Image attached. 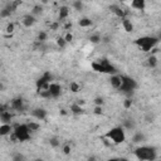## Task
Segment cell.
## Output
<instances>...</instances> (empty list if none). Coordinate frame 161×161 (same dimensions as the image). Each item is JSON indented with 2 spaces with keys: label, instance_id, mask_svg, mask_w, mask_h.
Instances as JSON below:
<instances>
[{
  "label": "cell",
  "instance_id": "2e32d148",
  "mask_svg": "<svg viewBox=\"0 0 161 161\" xmlns=\"http://www.w3.org/2000/svg\"><path fill=\"white\" fill-rule=\"evenodd\" d=\"M131 6L136 10H144L146 6V0H132Z\"/></svg>",
  "mask_w": 161,
  "mask_h": 161
},
{
  "label": "cell",
  "instance_id": "d6986e66",
  "mask_svg": "<svg viewBox=\"0 0 161 161\" xmlns=\"http://www.w3.org/2000/svg\"><path fill=\"white\" fill-rule=\"evenodd\" d=\"M78 25L82 27V28H88L92 25V20L90 18H81L78 20Z\"/></svg>",
  "mask_w": 161,
  "mask_h": 161
},
{
  "label": "cell",
  "instance_id": "5b68a950",
  "mask_svg": "<svg viewBox=\"0 0 161 161\" xmlns=\"http://www.w3.org/2000/svg\"><path fill=\"white\" fill-rule=\"evenodd\" d=\"M121 78H122V84L120 87V91L130 97L134 93V91L137 88V82L134 78L127 77V76H121Z\"/></svg>",
  "mask_w": 161,
  "mask_h": 161
},
{
  "label": "cell",
  "instance_id": "7c38bea8",
  "mask_svg": "<svg viewBox=\"0 0 161 161\" xmlns=\"http://www.w3.org/2000/svg\"><path fill=\"white\" fill-rule=\"evenodd\" d=\"M0 120H2V123H10L13 120V113L10 112V110H5L0 112Z\"/></svg>",
  "mask_w": 161,
  "mask_h": 161
},
{
  "label": "cell",
  "instance_id": "4dcf8cb0",
  "mask_svg": "<svg viewBox=\"0 0 161 161\" xmlns=\"http://www.w3.org/2000/svg\"><path fill=\"white\" fill-rule=\"evenodd\" d=\"M131 106H132V100H131V97H127L123 101V107L126 110H128V108H131Z\"/></svg>",
  "mask_w": 161,
  "mask_h": 161
},
{
  "label": "cell",
  "instance_id": "e575fe53",
  "mask_svg": "<svg viewBox=\"0 0 161 161\" xmlns=\"http://www.w3.org/2000/svg\"><path fill=\"white\" fill-rule=\"evenodd\" d=\"M62 151H63L64 155H69L71 154V146L69 145H64L63 148H62Z\"/></svg>",
  "mask_w": 161,
  "mask_h": 161
},
{
  "label": "cell",
  "instance_id": "9c48e42d",
  "mask_svg": "<svg viewBox=\"0 0 161 161\" xmlns=\"http://www.w3.org/2000/svg\"><path fill=\"white\" fill-rule=\"evenodd\" d=\"M110 10L111 12L117 16V18H120V19H123V18H126V12L122 9V8H120L119 5H111L110 6Z\"/></svg>",
  "mask_w": 161,
  "mask_h": 161
},
{
  "label": "cell",
  "instance_id": "e0dca14e",
  "mask_svg": "<svg viewBox=\"0 0 161 161\" xmlns=\"http://www.w3.org/2000/svg\"><path fill=\"white\" fill-rule=\"evenodd\" d=\"M83 112H84V110H83V107H82L79 103H73V104L71 106V113L76 115V116H79V115H82Z\"/></svg>",
  "mask_w": 161,
  "mask_h": 161
},
{
  "label": "cell",
  "instance_id": "cb8c5ba5",
  "mask_svg": "<svg viewBox=\"0 0 161 161\" xmlns=\"http://www.w3.org/2000/svg\"><path fill=\"white\" fill-rule=\"evenodd\" d=\"M69 90H71V92H73V93H77V92L81 90V86H79L77 82H71Z\"/></svg>",
  "mask_w": 161,
  "mask_h": 161
},
{
  "label": "cell",
  "instance_id": "ee69618b",
  "mask_svg": "<svg viewBox=\"0 0 161 161\" xmlns=\"http://www.w3.org/2000/svg\"><path fill=\"white\" fill-rule=\"evenodd\" d=\"M130 2H132V0H130Z\"/></svg>",
  "mask_w": 161,
  "mask_h": 161
},
{
  "label": "cell",
  "instance_id": "4fadbf2b",
  "mask_svg": "<svg viewBox=\"0 0 161 161\" xmlns=\"http://www.w3.org/2000/svg\"><path fill=\"white\" fill-rule=\"evenodd\" d=\"M13 131H14V127L10 123H2V126H0V136L10 135Z\"/></svg>",
  "mask_w": 161,
  "mask_h": 161
},
{
  "label": "cell",
  "instance_id": "b9f144b4",
  "mask_svg": "<svg viewBox=\"0 0 161 161\" xmlns=\"http://www.w3.org/2000/svg\"><path fill=\"white\" fill-rule=\"evenodd\" d=\"M120 2H121V3H125V2H127V0H120Z\"/></svg>",
  "mask_w": 161,
  "mask_h": 161
},
{
  "label": "cell",
  "instance_id": "7402d4cb",
  "mask_svg": "<svg viewBox=\"0 0 161 161\" xmlns=\"http://www.w3.org/2000/svg\"><path fill=\"white\" fill-rule=\"evenodd\" d=\"M101 40H102V38H101L100 34H92L90 37V42L92 43V44H98V43H101Z\"/></svg>",
  "mask_w": 161,
  "mask_h": 161
},
{
  "label": "cell",
  "instance_id": "484cf974",
  "mask_svg": "<svg viewBox=\"0 0 161 161\" xmlns=\"http://www.w3.org/2000/svg\"><path fill=\"white\" fill-rule=\"evenodd\" d=\"M73 8H74V10H77V12H82L83 3L81 0H76V2H73Z\"/></svg>",
  "mask_w": 161,
  "mask_h": 161
},
{
  "label": "cell",
  "instance_id": "4316f807",
  "mask_svg": "<svg viewBox=\"0 0 161 161\" xmlns=\"http://www.w3.org/2000/svg\"><path fill=\"white\" fill-rule=\"evenodd\" d=\"M57 46L59 47V48H64L67 46V40L64 39V37H59L58 39H57Z\"/></svg>",
  "mask_w": 161,
  "mask_h": 161
},
{
  "label": "cell",
  "instance_id": "1f68e13d",
  "mask_svg": "<svg viewBox=\"0 0 161 161\" xmlns=\"http://www.w3.org/2000/svg\"><path fill=\"white\" fill-rule=\"evenodd\" d=\"M14 29H15V25L13 24V23H9L8 25H6V28H5V31L8 34H12L13 31H14Z\"/></svg>",
  "mask_w": 161,
  "mask_h": 161
},
{
  "label": "cell",
  "instance_id": "d4e9b609",
  "mask_svg": "<svg viewBox=\"0 0 161 161\" xmlns=\"http://www.w3.org/2000/svg\"><path fill=\"white\" fill-rule=\"evenodd\" d=\"M28 126H29V128H30L31 132H35V131H38L39 128H40V125L37 123V122H33V121H30V122L28 123Z\"/></svg>",
  "mask_w": 161,
  "mask_h": 161
},
{
  "label": "cell",
  "instance_id": "d6a6232c",
  "mask_svg": "<svg viewBox=\"0 0 161 161\" xmlns=\"http://www.w3.org/2000/svg\"><path fill=\"white\" fill-rule=\"evenodd\" d=\"M93 113H94V115H97V116L103 115V108H102V106H96V107H94V110H93Z\"/></svg>",
  "mask_w": 161,
  "mask_h": 161
},
{
  "label": "cell",
  "instance_id": "ffe728a7",
  "mask_svg": "<svg viewBox=\"0 0 161 161\" xmlns=\"http://www.w3.org/2000/svg\"><path fill=\"white\" fill-rule=\"evenodd\" d=\"M144 141H145V135L142 132H137L132 137V142L134 144H140V142H144Z\"/></svg>",
  "mask_w": 161,
  "mask_h": 161
},
{
  "label": "cell",
  "instance_id": "7a4b0ae2",
  "mask_svg": "<svg viewBox=\"0 0 161 161\" xmlns=\"http://www.w3.org/2000/svg\"><path fill=\"white\" fill-rule=\"evenodd\" d=\"M104 137L108 138V140H110L112 144L119 145V144L125 142V140H126V134H125V131H123V127L117 126V127L111 128L110 131H107L106 135H104Z\"/></svg>",
  "mask_w": 161,
  "mask_h": 161
},
{
  "label": "cell",
  "instance_id": "f1b7e54d",
  "mask_svg": "<svg viewBox=\"0 0 161 161\" xmlns=\"http://www.w3.org/2000/svg\"><path fill=\"white\" fill-rule=\"evenodd\" d=\"M48 39V34L46 33V31H39V34H38V42H46Z\"/></svg>",
  "mask_w": 161,
  "mask_h": 161
},
{
  "label": "cell",
  "instance_id": "7bdbcfd3",
  "mask_svg": "<svg viewBox=\"0 0 161 161\" xmlns=\"http://www.w3.org/2000/svg\"><path fill=\"white\" fill-rule=\"evenodd\" d=\"M160 40H161V33H160Z\"/></svg>",
  "mask_w": 161,
  "mask_h": 161
},
{
  "label": "cell",
  "instance_id": "ab89813d",
  "mask_svg": "<svg viewBox=\"0 0 161 161\" xmlns=\"http://www.w3.org/2000/svg\"><path fill=\"white\" fill-rule=\"evenodd\" d=\"M60 115L66 116V115H67V111H66V110H60Z\"/></svg>",
  "mask_w": 161,
  "mask_h": 161
},
{
  "label": "cell",
  "instance_id": "44dd1931",
  "mask_svg": "<svg viewBox=\"0 0 161 161\" xmlns=\"http://www.w3.org/2000/svg\"><path fill=\"white\" fill-rule=\"evenodd\" d=\"M147 66L150 68H156V66H157V58H156V56L151 54L147 58Z\"/></svg>",
  "mask_w": 161,
  "mask_h": 161
},
{
  "label": "cell",
  "instance_id": "8992f818",
  "mask_svg": "<svg viewBox=\"0 0 161 161\" xmlns=\"http://www.w3.org/2000/svg\"><path fill=\"white\" fill-rule=\"evenodd\" d=\"M49 92L52 94V98H58L59 96H60V93H62L60 84L54 83V82H50V84H49Z\"/></svg>",
  "mask_w": 161,
  "mask_h": 161
},
{
  "label": "cell",
  "instance_id": "ba28073f",
  "mask_svg": "<svg viewBox=\"0 0 161 161\" xmlns=\"http://www.w3.org/2000/svg\"><path fill=\"white\" fill-rule=\"evenodd\" d=\"M35 21H37L35 15H33V14H28V15H25V16L23 18L21 23H23V25H24L25 28H30V27H33V25L35 24Z\"/></svg>",
  "mask_w": 161,
  "mask_h": 161
},
{
  "label": "cell",
  "instance_id": "60d3db41",
  "mask_svg": "<svg viewBox=\"0 0 161 161\" xmlns=\"http://www.w3.org/2000/svg\"><path fill=\"white\" fill-rule=\"evenodd\" d=\"M48 2H49V0H40V3H42V4H47Z\"/></svg>",
  "mask_w": 161,
  "mask_h": 161
},
{
  "label": "cell",
  "instance_id": "74e56055",
  "mask_svg": "<svg viewBox=\"0 0 161 161\" xmlns=\"http://www.w3.org/2000/svg\"><path fill=\"white\" fill-rule=\"evenodd\" d=\"M18 160H24V156H23V155H20V154L13 156V161H18Z\"/></svg>",
  "mask_w": 161,
  "mask_h": 161
},
{
  "label": "cell",
  "instance_id": "f35d334b",
  "mask_svg": "<svg viewBox=\"0 0 161 161\" xmlns=\"http://www.w3.org/2000/svg\"><path fill=\"white\" fill-rule=\"evenodd\" d=\"M72 28V23H71V21H67V23H66V25H64V29H71Z\"/></svg>",
  "mask_w": 161,
  "mask_h": 161
},
{
  "label": "cell",
  "instance_id": "52a82bcc",
  "mask_svg": "<svg viewBox=\"0 0 161 161\" xmlns=\"http://www.w3.org/2000/svg\"><path fill=\"white\" fill-rule=\"evenodd\" d=\"M10 108L14 111H23L24 110V101L21 98H14L12 102H10Z\"/></svg>",
  "mask_w": 161,
  "mask_h": 161
},
{
  "label": "cell",
  "instance_id": "83f0119b",
  "mask_svg": "<svg viewBox=\"0 0 161 161\" xmlns=\"http://www.w3.org/2000/svg\"><path fill=\"white\" fill-rule=\"evenodd\" d=\"M42 12H43V6L42 5H35L33 8V10H31V14H33V15H39V14H42Z\"/></svg>",
  "mask_w": 161,
  "mask_h": 161
},
{
  "label": "cell",
  "instance_id": "277c9868",
  "mask_svg": "<svg viewBox=\"0 0 161 161\" xmlns=\"http://www.w3.org/2000/svg\"><path fill=\"white\" fill-rule=\"evenodd\" d=\"M14 134L16 135L18 140L20 142H25L28 140H30V128L28 126V123H15L14 126Z\"/></svg>",
  "mask_w": 161,
  "mask_h": 161
},
{
  "label": "cell",
  "instance_id": "ac0fdd59",
  "mask_svg": "<svg viewBox=\"0 0 161 161\" xmlns=\"http://www.w3.org/2000/svg\"><path fill=\"white\" fill-rule=\"evenodd\" d=\"M92 69L94 71V72H98V73H104V66L100 62V60H97V62H93L92 64Z\"/></svg>",
  "mask_w": 161,
  "mask_h": 161
},
{
  "label": "cell",
  "instance_id": "5bb4252c",
  "mask_svg": "<svg viewBox=\"0 0 161 161\" xmlns=\"http://www.w3.org/2000/svg\"><path fill=\"white\" fill-rule=\"evenodd\" d=\"M121 21H122V27H123V29L127 31V33H131V31H134V24H132V21L128 19L127 16L126 18H123V19H121Z\"/></svg>",
  "mask_w": 161,
  "mask_h": 161
},
{
  "label": "cell",
  "instance_id": "6da1fadb",
  "mask_svg": "<svg viewBox=\"0 0 161 161\" xmlns=\"http://www.w3.org/2000/svg\"><path fill=\"white\" fill-rule=\"evenodd\" d=\"M135 156L138 160L152 161V160L157 159V151L152 146H138L135 150Z\"/></svg>",
  "mask_w": 161,
  "mask_h": 161
},
{
  "label": "cell",
  "instance_id": "f546056e",
  "mask_svg": "<svg viewBox=\"0 0 161 161\" xmlns=\"http://www.w3.org/2000/svg\"><path fill=\"white\" fill-rule=\"evenodd\" d=\"M49 144H50L52 147H58V146L60 145V141L58 140L57 137H52L50 140H49Z\"/></svg>",
  "mask_w": 161,
  "mask_h": 161
},
{
  "label": "cell",
  "instance_id": "3957f363",
  "mask_svg": "<svg viewBox=\"0 0 161 161\" xmlns=\"http://www.w3.org/2000/svg\"><path fill=\"white\" fill-rule=\"evenodd\" d=\"M157 43H159V39L155 37H141L135 40V44L137 47H140V49L145 53L152 50L156 47Z\"/></svg>",
  "mask_w": 161,
  "mask_h": 161
},
{
  "label": "cell",
  "instance_id": "8d00e7d4",
  "mask_svg": "<svg viewBox=\"0 0 161 161\" xmlns=\"http://www.w3.org/2000/svg\"><path fill=\"white\" fill-rule=\"evenodd\" d=\"M58 28H59V23H58V21L50 24V30H58Z\"/></svg>",
  "mask_w": 161,
  "mask_h": 161
},
{
  "label": "cell",
  "instance_id": "8fae6325",
  "mask_svg": "<svg viewBox=\"0 0 161 161\" xmlns=\"http://www.w3.org/2000/svg\"><path fill=\"white\" fill-rule=\"evenodd\" d=\"M31 115H33L38 121H44L47 119V111L44 108H35V110H33Z\"/></svg>",
  "mask_w": 161,
  "mask_h": 161
},
{
  "label": "cell",
  "instance_id": "d590c367",
  "mask_svg": "<svg viewBox=\"0 0 161 161\" xmlns=\"http://www.w3.org/2000/svg\"><path fill=\"white\" fill-rule=\"evenodd\" d=\"M64 39H66L67 40V43H71L72 40H73V35L69 33V31H68V33L66 34V35H64Z\"/></svg>",
  "mask_w": 161,
  "mask_h": 161
},
{
  "label": "cell",
  "instance_id": "30bf717a",
  "mask_svg": "<svg viewBox=\"0 0 161 161\" xmlns=\"http://www.w3.org/2000/svg\"><path fill=\"white\" fill-rule=\"evenodd\" d=\"M110 83H111V86H112L115 90H120L121 84H122L121 76H119V74H112L111 78H110Z\"/></svg>",
  "mask_w": 161,
  "mask_h": 161
},
{
  "label": "cell",
  "instance_id": "9a60e30c",
  "mask_svg": "<svg viewBox=\"0 0 161 161\" xmlns=\"http://www.w3.org/2000/svg\"><path fill=\"white\" fill-rule=\"evenodd\" d=\"M69 15V8L68 6H60L59 8V13H58V19L59 20H66Z\"/></svg>",
  "mask_w": 161,
  "mask_h": 161
},
{
  "label": "cell",
  "instance_id": "836d02e7",
  "mask_svg": "<svg viewBox=\"0 0 161 161\" xmlns=\"http://www.w3.org/2000/svg\"><path fill=\"white\" fill-rule=\"evenodd\" d=\"M93 102H94V104H96V106H103V103H104V100H103L102 97H96Z\"/></svg>",
  "mask_w": 161,
  "mask_h": 161
},
{
  "label": "cell",
  "instance_id": "603a6c76",
  "mask_svg": "<svg viewBox=\"0 0 161 161\" xmlns=\"http://www.w3.org/2000/svg\"><path fill=\"white\" fill-rule=\"evenodd\" d=\"M123 127L127 130H134L135 128V121L134 120H125L123 121Z\"/></svg>",
  "mask_w": 161,
  "mask_h": 161
}]
</instances>
